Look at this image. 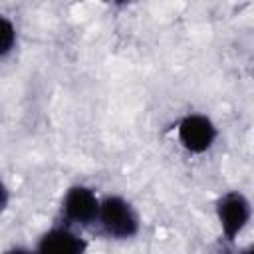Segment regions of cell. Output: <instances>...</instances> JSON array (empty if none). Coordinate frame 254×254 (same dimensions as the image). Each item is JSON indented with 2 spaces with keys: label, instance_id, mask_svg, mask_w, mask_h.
Wrapping results in <instances>:
<instances>
[{
  "label": "cell",
  "instance_id": "1",
  "mask_svg": "<svg viewBox=\"0 0 254 254\" xmlns=\"http://www.w3.org/2000/svg\"><path fill=\"white\" fill-rule=\"evenodd\" d=\"M103 230L113 238H131L139 230V218L133 206L121 196H105L99 200V214Z\"/></svg>",
  "mask_w": 254,
  "mask_h": 254
},
{
  "label": "cell",
  "instance_id": "2",
  "mask_svg": "<svg viewBox=\"0 0 254 254\" xmlns=\"http://www.w3.org/2000/svg\"><path fill=\"white\" fill-rule=\"evenodd\" d=\"M62 212H64V218L69 220L71 224L87 226L97 220L99 198L87 187H71L64 196Z\"/></svg>",
  "mask_w": 254,
  "mask_h": 254
},
{
  "label": "cell",
  "instance_id": "3",
  "mask_svg": "<svg viewBox=\"0 0 254 254\" xmlns=\"http://www.w3.org/2000/svg\"><path fill=\"white\" fill-rule=\"evenodd\" d=\"M218 220L226 238H234L250 218V202L240 192H226L216 204Z\"/></svg>",
  "mask_w": 254,
  "mask_h": 254
},
{
  "label": "cell",
  "instance_id": "4",
  "mask_svg": "<svg viewBox=\"0 0 254 254\" xmlns=\"http://www.w3.org/2000/svg\"><path fill=\"white\" fill-rule=\"evenodd\" d=\"M216 137L212 121L204 115H187L179 123V139L190 153H204Z\"/></svg>",
  "mask_w": 254,
  "mask_h": 254
},
{
  "label": "cell",
  "instance_id": "5",
  "mask_svg": "<svg viewBox=\"0 0 254 254\" xmlns=\"http://www.w3.org/2000/svg\"><path fill=\"white\" fill-rule=\"evenodd\" d=\"M85 240L69 228H52L38 244V254H85Z\"/></svg>",
  "mask_w": 254,
  "mask_h": 254
},
{
  "label": "cell",
  "instance_id": "6",
  "mask_svg": "<svg viewBox=\"0 0 254 254\" xmlns=\"http://www.w3.org/2000/svg\"><path fill=\"white\" fill-rule=\"evenodd\" d=\"M14 42H16L14 24H12L8 18L0 16V56H6V54L12 50Z\"/></svg>",
  "mask_w": 254,
  "mask_h": 254
},
{
  "label": "cell",
  "instance_id": "7",
  "mask_svg": "<svg viewBox=\"0 0 254 254\" xmlns=\"http://www.w3.org/2000/svg\"><path fill=\"white\" fill-rule=\"evenodd\" d=\"M6 204H8V190H6L4 183L0 181V210H4Z\"/></svg>",
  "mask_w": 254,
  "mask_h": 254
},
{
  "label": "cell",
  "instance_id": "8",
  "mask_svg": "<svg viewBox=\"0 0 254 254\" xmlns=\"http://www.w3.org/2000/svg\"><path fill=\"white\" fill-rule=\"evenodd\" d=\"M6 254H32V252L30 250H24V248H14V250H10Z\"/></svg>",
  "mask_w": 254,
  "mask_h": 254
},
{
  "label": "cell",
  "instance_id": "9",
  "mask_svg": "<svg viewBox=\"0 0 254 254\" xmlns=\"http://www.w3.org/2000/svg\"><path fill=\"white\" fill-rule=\"evenodd\" d=\"M240 254H252V250H244V252H240Z\"/></svg>",
  "mask_w": 254,
  "mask_h": 254
}]
</instances>
